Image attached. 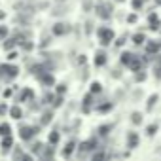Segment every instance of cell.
Segmentation results:
<instances>
[{
    "mask_svg": "<svg viewBox=\"0 0 161 161\" xmlns=\"http://www.w3.org/2000/svg\"><path fill=\"white\" fill-rule=\"evenodd\" d=\"M118 2H123V0H118Z\"/></svg>",
    "mask_w": 161,
    "mask_h": 161,
    "instance_id": "f35d334b",
    "label": "cell"
},
{
    "mask_svg": "<svg viewBox=\"0 0 161 161\" xmlns=\"http://www.w3.org/2000/svg\"><path fill=\"white\" fill-rule=\"evenodd\" d=\"M89 6H91V2H89V0H86V2H84V8H86V10H89Z\"/></svg>",
    "mask_w": 161,
    "mask_h": 161,
    "instance_id": "836d02e7",
    "label": "cell"
},
{
    "mask_svg": "<svg viewBox=\"0 0 161 161\" xmlns=\"http://www.w3.org/2000/svg\"><path fill=\"white\" fill-rule=\"evenodd\" d=\"M108 110H112V104H103L101 106V112H108Z\"/></svg>",
    "mask_w": 161,
    "mask_h": 161,
    "instance_id": "1f68e13d",
    "label": "cell"
},
{
    "mask_svg": "<svg viewBox=\"0 0 161 161\" xmlns=\"http://www.w3.org/2000/svg\"><path fill=\"white\" fill-rule=\"evenodd\" d=\"M42 82H44V84H53V78H51V76H44Z\"/></svg>",
    "mask_w": 161,
    "mask_h": 161,
    "instance_id": "83f0119b",
    "label": "cell"
},
{
    "mask_svg": "<svg viewBox=\"0 0 161 161\" xmlns=\"http://www.w3.org/2000/svg\"><path fill=\"white\" fill-rule=\"evenodd\" d=\"M99 131H101V135H108V131H110V125H103Z\"/></svg>",
    "mask_w": 161,
    "mask_h": 161,
    "instance_id": "484cf974",
    "label": "cell"
},
{
    "mask_svg": "<svg viewBox=\"0 0 161 161\" xmlns=\"http://www.w3.org/2000/svg\"><path fill=\"white\" fill-rule=\"evenodd\" d=\"M142 2H144V0H133V8H135V10H138V8L142 6Z\"/></svg>",
    "mask_w": 161,
    "mask_h": 161,
    "instance_id": "4316f807",
    "label": "cell"
},
{
    "mask_svg": "<svg viewBox=\"0 0 161 161\" xmlns=\"http://www.w3.org/2000/svg\"><path fill=\"white\" fill-rule=\"evenodd\" d=\"M12 144H14V138H12L10 135H4V140H2V148H4V150H10V148H12Z\"/></svg>",
    "mask_w": 161,
    "mask_h": 161,
    "instance_id": "30bf717a",
    "label": "cell"
},
{
    "mask_svg": "<svg viewBox=\"0 0 161 161\" xmlns=\"http://www.w3.org/2000/svg\"><path fill=\"white\" fill-rule=\"evenodd\" d=\"M64 14H66L64 4H57V6L53 8V15H64Z\"/></svg>",
    "mask_w": 161,
    "mask_h": 161,
    "instance_id": "8fae6325",
    "label": "cell"
},
{
    "mask_svg": "<svg viewBox=\"0 0 161 161\" xmlns=\"http://www.w3.org/2000/svg\"><path fill=\"white\" fill-rule=\"evenodd\" d=\"M131 123H133V125H140V123H142V116H140L138 112H133V114H131Z\"/></svg>",
    "mask_w": 161,
    "mask_h": 161,
    "instance_id": "4fadbf2b",
    "label": "cell"
},
{
    "mask_svg": "<svg viewBox=\"0 0 161 161\" xmlns=\"http://www.w3.org/2000/svg\"><path fill=\"white\" fill-rule=\"evenodd\" d=\"M129 66H131L135 72H138V70H140V61H138L136 57H131V61H129Z\"/></svg>",
    "mask_w": 161,
    "mask_h": 161,
    "instance_id": "7c38bea8",
    "label": "cell"
},
{
    "mask_svg": "<svg viewBox=\"0 0 161 161\" xmlns=\"http://www.w3.org/2000/svg\"><path fill=\"white\" fill-rule=\"evenodd\" d=\"M135 21H136V15H135V14H133V15H129V23H135Z\"/></svg>",
    "mask_w": 161,
    "mask_h": 161,
    "instance_id": "d6a6232c",
    "label": "cell"
},
{
    "mask_svg": "<svg viewBox=\"0 0 161 161\" xmlns=\"http://www.w3.org/2000/svg\"><path fill=\"white\" fill-rule=\"evenodd\" d=\"M74 146H76V144H74V140H70V142L64 146V150H63V155H64V157H70V155H72V152H74Z\"/></svg>",
    "mask_w": 161,
    "mask_h": 161,
    "instance_id": "ba28073f",
    "label": "cell"
},
{
    "mask_svg": "<svg viewBox=\"0 0 161 161\" xmlns=\"http://www.w3.org/2000/svg\"><path fill=\"white\" fill-rule=\"evenodd\" d=\"M68 31H70V27H68L66 23H55V25H53V34H55V36H64Z\"/></svg>",
    "mask_w": 161,
    "mask_h": 161,
    "instance_id": "7a4b0ae2",
    "label": "cell"
},
{
    "mask_svg": "<svg viewBox=\"0 0 161 161\" xmlns=\"http://www.w3.org/2000/svg\"><path fill=\"white\" fill-rule=\"evenodd\" d=\"M2 72H6V76H17V66H2Z\"/></svg>",
    "mask_w": 161,
    "mask_h": 161,
    "instance_id": "9c48e42d",
    "label": "cell"
},
{
    "mask_svg": "<svg viewBox=\"0 0 161 161\" xmlns=\"http://www.w3.org/2000/svg\"><path fill=\"white\" fill-rule=\"evenodd\" d=\"M133 42H135L136 46H140V44L144 42V34H135V36H133Z\"/></svg>",
    "mask_w": 161,
    "mask_h": 161,
    "instance_id": "d6986e66",
    "label": "cell"
},
{
    "mask_svg": "<svg viewBox=\"0 0 161 161\" xmlns=\"http://www.w3.org/2000/svg\"><path fill=\"white\" fill-rule=\"evenodd\" d=\"M93 159H106V153H93Z\"/></svg>",
    "mask_w": 161,
    "mask_h": 161,
    "instance_id": "f546056e",
    "label": "cell"
},
{
    "mask_svg": "<svg viewBox=\"0 0 161 161\" xmlns=\"http://www.w3.org/2000/svg\"><path fill=\"white\" fill-rule=\"evenodd\" d=\"M155 103H157V95H152V97H150V101H148V104H146V108H148V110H152V108L155 106Z\"/></svg>",
    "mask_w": 161,
    "mask_h": 161,
    "instance_id": "ac0fdd59",
    "label": "cell"
},
{
    "mask_svg": "<svg viewBox=\"0 0 161 161\" xmlns=\"http://www.w3.org/2000/svg\"><path fill=\"white\" fill-rule=\"evenodd\" d=\"M19 133H21V138H23V140H29V138H32V135L36 133V129H34V127H27V125H21Z\"/></svg>",
    "mask_w": 161,
    "mask_h": 161,
    "instance_id": "277c9868",
    "label": "cell"
},
{
    "mask_svg": "<svg viewBox=\"0 0 161 161\" xmlns=\"http://www.w3.org/2000/svg\"><path fill=\"white\" fill-rule=\"evenodd\" d=\"M155 131H157V125H155V123H152V125H148V127H146V135H148V136H153V135H155Z\"/></svg>",
    "mask_w": 161,
    "mask_h": 161,
    "instance_id": "e0dca14e",
    "label": "cell"
},
{
    "mask_svg": "<svg viewBox=\"0 0 161 161\" xmlns=\"http://www.w3.org/2000/svg\"><path fill=\"white\" fill-rule=\"evenodd\" d=\"M101 89H103V87H101L99 82H93V84H91V91H93V93H101Z\"/></svg>",
    "mask_w": 161,
    "mask_h": 161,
    "instance_id": "603a6c76",
    "label": "cell"
},
{
    "mask_svg": "<svg viewBox=\"0 0 161 161\" xmlns=\"http://www.w3.org/2000/svg\"><path fill=\"white\" fill-rule=\"evenodd\" d=\"M93 146H95V142L93 140H87V142H82V144H80V153H87V152H91L93 150Z\"/></svg>",
    "mask_w": 161,
    "mask_h": 161,
    "instance_id": "5b68a950",
    "label": "cell"
},
{
    "mask_svg": "<svg viewBox=\"0 0 161 161\" xmlns=\"http://www.w3.org/2000/svg\"><path fill=\"white\" fill-rule=\"evenodd\" d=\"M55 2H57V4H66L68 0H55Z\"/></svg>",
    "mask_w": 161,
    "mask_h": 161,
    "instance_id": "8d00e7d4",
    "label": "cell"
},
{
    "mask_svg": "<svg viewBox=\"0 0 161 161\" xmlns=\"http://www.w3.org/2000/svg\"><path fill=\"white\" fill-rule=\"evenodd\" d=\"M49 142H51V144H57V142H59V133L53 131V133L49 135Z\"/></svg>",
    "mask_w": 161,
    "mask_h": 161,
    "instance_id": "cb8c5ba5",
    "label": "cell"
},
{
    "mask_svg": "<svg viewBox=\"0 0 161 161\" xmlns=\"http://www.w3.org/2000/svg\"><path fill=\"white\" fill-rule=\"evenodd\" d=\"M4 36H8V29L6 27H0V38H4Z\"/></svg>",
    "mask_w": 161,
    "mask_h": 161,
    "instance_id": "4dcf8cb0",
    "label": "cell"
},
{
    "mask_svg": "<svg viewBox=\"0 0 161 161\" xmlns=\"http://www.w3.org/2000/svg\"><path fill=\"white\" fill-rule=\"evenodd\" d=\"M131 57H133V53H123V55H121V63H123V64H129Z\"/></svg>",
    "mask_w": 161,
    "mask_h": 161,
    "instance_id": "7402d4cb",
    "label": "cell"
},
{
    "mask_svg": "<svg viewBox=\"0 0 161 161\" xmlns=\"http://www.w3.org/2000/svg\"><path fill=\"white\" fill-rule=\"evenodd\" d=\"M21 114H23V112H21V108H19V106H14V108L10 110V116H12L14 119H19V118H21Z\"/></svg>",
    "mask_w": 161,
    "mask_h": 161,
    "instance_id": "9a60e30c",
    "label": "cell"
},
{
    "mask_svg": "<svg viewBox=\"0 0 161 161\" xmlns=\"http://www.w3.org/2000/svg\"><path fill=\"white\" fill-rule=\"evenodd\" d=\"M14 47V40H6V44H4V49H12Z\"/></svg>",
    "mask_w": 161,
    "mask_h": 161,
    "instance_id": "f1b7e54d",
    "label": "cell"
},
{
    "mask_svg": "<svg viewBox=\"0 0 161 161\" xmlns=\"http://www.w3.org/2000/svg\"><path fill=\"white\" fill-rule=\"evenodd\" d=\"M95 63H97V66H103V64L106 63V55H104L103 51H99V53H97V59H95Z\"/></svg>",
    "mask_w": 161,
    "mask_h": 161,
    "instance_id": "5bb4252c",
    "label": "cell"
},
{
    "mask_svg": "<svg viewBox=\"0 0 161 161\" xmlns=\"http://www.w3.org/2000/svg\"><path fill=\"white\" fill-rule=\"evenodd\" d=\"M42 150H44V144H42V142H38V144H34V146H32V152H34V153H38V155L42 153Z\"/></svg>",
    "mask_w": 161,
    "mask_h": 161,
    "instance_id": "44dd1931",
    "label": "cell"
},
{
    "mask_svg": "<svg viewBox=\"0 0 161 161\" xmlns=\"http://www.w3.org/2000/svg\"><path fill=\"white\" fill-rule=\"evenodd\" d=\"M10 131H12L10 125H6V123H4V125H0V135H10Z\"/></svg>",
    "mask_w": 161,
    "mask_h": 161,
    "instance_id": "d4e9b609",
    "label": "cell"
},
{
    "mask_svg": "<svg viewBox=\"0 0 161 161\" xmlns=\"http://www.w3.org/2000/svg\"><path fill=\"white\" fill-rule=\"evenodd\" d=\"M157 2H159V4H161V0H157Z\"/></svg>",
    "mask_w": 161,
    "mask_h": 161,
    "instance_id": "ab89813d",
    "label": "cell"
},
{
    "mask_svg": "<svg viewBox=\"0 0 161 161\" xmlns=\"http://www.w3.org/2000/svg\"><path fill=\"white\" fill-rule=\"evenodd\" d=\"M44 159H53V155H55V152H53V148H49V146H44V150H42V153H40Z\"/></svg>",
    "mask_w": 161,
    "mask_h": 161,
    "instance_id": "52a82bcc",
    "label": "cell"
},
{
    "mask_svg": "<svg viewBox=\"0 0 161 161\" xmlns=\"http://www.w3.org/2000/svg\"><path fill=\"white\" fill-rule=\"evenodd\" d=\"M144 78H146V76H144V74H138V76H136V78H135V80H138V82H142V80H144Z\"/></svg>",
    "mask_w": 161,
    "mask_h": 161,
    "instance_id": "e575fe53",
    "label": "cell"
},
{
    "mask_svg": "<svg viewBox=\"0 0 161 161\" xmlns=\"http://www.w3.org/2000/svg\"><path fill=\"white\" fill-rule=\"evenodd\" d=\"M110 12H112V4H106V2H99V4H97V14H99V17L108 19V17H110Z\"/></svg>",
    "mask_w": 161,
    "mask_h": 161,
    "instance_id": "6da1fadb",
    "label": "cell"
},
{
    "mask_svg": "<svg viewBox=\"0 0 161 161\" xmlns=\"http://www.w3.org/2000/svg\"><path fill=\"white\" fill-rule=\"evenodd\" d=\"M4 17H6V14H4V12H0V19H4Z\"/></svg>",
    "mask_w": 161,
    "mask_h": 161,
    "instance_id": "74e56055",
    "label": "cell"
},
{
    "mask_svg": "<svg viewBox=\"0 0 161 161\" xmlns=\"http://www.w3.org/2000/svg\"><path fill=\"white\" fill-rule=\"evenodd\" d=\"M146 49H148V53H155V51L159 49V44H157V42H150Z\"/></svg>",
    "mask_w": 161,
    "mask_h": 161,
    "instance_id": "2e32d148",
    "label": "cell"
},
{
    "mask_svg": "<svg viewBox=\"0 0 161 161\" xmlns=\"http://www.w3.org/2000/svg\"><path fill=\"white\" fill-rule=\"evenodd\" d=\"M0 114H6V106H4V104L0 106Z\"/></svg>",
    "mask_w": 161,
    "mask_h": 161,
    "instance_id": "d590c367",
    "label": "cell"
},
{
    "mask_svg": "<svg viewBox=\"0 0 161 161\" xmlns=\"http://www.w3.org/2000/svg\"><path fill=\"white\" fill-rule=\"evenodd\" d=\"M99 36H101V44L106 46V44L114 38V32H112L110 29H101V31H99Z\"/></svg>",
    "mask_w": 161,
    "mask_h": 161,
    "instance_id": "3957f363",
    "label": "cell"
},
{
    "mask_svg": "<svg viewBox=\"0 0 161 161\" xmlns=\"http://www.w3.org/2000/svg\"><path fill=\"white\" fill-rule=\"evenodd\" d=\"M127 146H129V148H136V146H138V135H136V133H129V136H127Z\"/></svg>",
    "mask_w": 161,
    "mask_h": 161,
    "instance_id": "8992f818",
    "label": "cell"
},
{
    "mask_svg": "<svg viewBox=\"0 0 161 161\" xmlns=\"http://www.w3.org/2000/svg\"><path fill=\"white\" fill-rule=\"evenodd\" d=\"M51 121V112H46L44 116H42V125H47Z\"/></svg>",
    "mask_w": 161,
    "mask_h": 161,
    "instance_id": "ffe728a7",
    "label": "cell"
}]
</instances>
